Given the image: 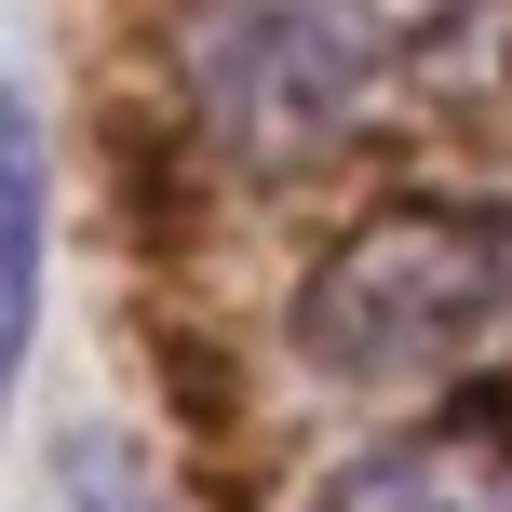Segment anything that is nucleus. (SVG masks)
I'll return each instance as SVG.
<instances>
[{
    "mask_svg": "<svg viewBox=\"0 0 512 512\" xmlns=\"http://www.w3.org/2000/svg\"><path fill=\"white\" fill-rule=\"evenodd\" d=\"M324 512H512V391H459L418 432L364 445L324 486Z\"/></svg>",
    "mask_w": 512,
    "mask_h": 512,
    "instance_id": "nucleus-3",
    "label": "nucleus"
},
{
    "mask_svg": "<svg viewBox=\"0 0 512 512\" xmlns=\"http://www.w3.org/2000/svg\"><path fill=\"white\" fill-rule=\"evenodd\" d=\"M176 68L243 176H297L405 122L512 108V0H203Z\"/></svg>",
    "mask_w": 512,
    "mask_h": 512,
    "instance_id": "nucleus-1",
    "label": "nucleus"
},
{
    "mask_svg": "<svg viewBox=\"0 0 512 512\" xmlns=\"http://www.w3.org/2000/svg\"><path fill=\"white\" fill-rule=\"evenodd\" d=\"M41 283H54V135H41V95L0 81V418L41 351Z\"/></svg>",
    "mask_w": 512,
    "mask_h": 512,
    "instance_id": "nucleus-4",
    "label": "nucleus"
},
{
    "mask_svg": "<svg viewBox=\"0 0 512 512\" xmlns=\"http://www.w3.org/2000/svg\"><path fill=\"white\" fill-rule=\"evenodd\" d=\"M324 391H432L512 337V203H378L297 270L283 310Z\"/></svg>",
    "mask_w": 512,
    "mask_h": 512,
    "instance_id": "nucleus-2",
    "label": "nucleus"
},
{
    "mask_svg": "<svg viewBox=\"0 0 512 512\" xmlns=\"http://www.w3.org/2000/svg\"><path fill=\"white\" fill-rule=\"evenodd\" d=\"M54 512H176V486H162V459L135 432L68 418V432H54Z\"/></svg>",
    "mask_w": 512,
    "mask_h": 512,
    "instance_id": "nucleus-5",
    "label": "nucleus"
}]
</instances>
